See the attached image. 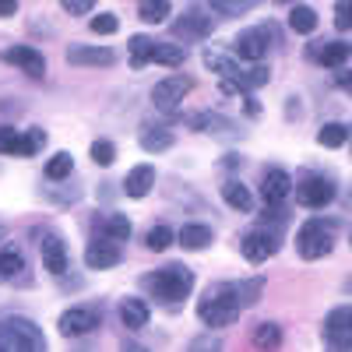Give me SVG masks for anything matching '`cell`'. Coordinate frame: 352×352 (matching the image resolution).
<instances>
[{"instance_id":"74e56055","label":"cell","mask_w":352,"mask_h":352,"mask_svg":"<svg viewBox=\"0 0 352 352\" xmlns=\"http://www.w3.org/2000/svg\"><path fill=\"white\" fill-rule=\"evenodd\" d=\"M190 127L194 131H222L226 120H219L215 113H197V116H190Z\"/></svg>"},{"instance_id":"f35d334b","label":"cell","mask_w":352,"mask_h":352,"mask_svg":"<svg viewBox=\"0 0 352 352\" xmlns=\"http://www.w3.org/2000/svg\"><path fill=\"white\" fill-rule=\"evenodd\" d=\"M335 25L342 32H352V0H338L335 4Z\"/></svg>"},{"instance_id":"8992f818","label":"cell","mask_w":352,"mask_h":352,"mask_svg":"<svg viewBox=\"0 0 352 352\" xmlns=\"http://www.w3.org/2000/svg\"><path fill=\"white\" fill-rule=\"evenodd\" d=\"M272 46H275V28H272V25H254V28H247V32H240V39H236V56L257 64Z\"/></svg>"},{"instance_id":"ac0fdd59","label":"cell","mask_w":352,"mask_h":352,"mask_svg":"<svg viewBox=\"0 0 352 352\" xmlns=\"http://www.w3.org/2000/svg\"><path fill=\"white\" fill-rule=\"evenodd\" d=\"M152 184H155V169L144 162V166H134V169L127 173L124 190H127V197H144V194L152 190Z\"/></svg>"},{"instance_id":"7a4b0ae2","label":"cell","mask_w":352,"mask_h":352,"mask_svg":"<svg viewBox=\"0 0 352 352\" xmlns=\"http://www.w3.org/2000/svg\"><path fill=\"white\" fill-rule=\"evenodd\" d=\"M240 307H243V303H240L236 285L219 282V285H212V289H204L197 314H201V320H204L208 328H229L232 320L240 317Z\"/></svg>"},{"instance_id":"f546056e","label":"cell","mask_w":352,"mask_h":352,"mask_svg":"<svg viewBox=\"0 0 352 352\" xmlns=\"http://www.w3.org/2000/svg\"><path fill=\"white\" fill-rule=\"evenodd\" d=\"M173 240H176V232L169 229V226H155V229H148V232H144V247H148V250H169L173 247Z\"/></svg>"},{"instance_id":"e0dca14e","label":"cell","mask_w":352,"mask_h":352,"mask_svg":"<svg viewBox=\"0 0 352 352\" xmlns=\"http://www.w3.org/2000/svg\"><path fill=\"white\" fill-rule=\"evenodd\" d=\"M212 240H215V232H212V226H204V222H187L180 229V247H187V250H208Z\"/></svg>"},{"instance_id":"7402d4cb","label":"cell","mask_w":352,"mask_h":352,"mask_svg":"<svg viewBox=\"0 0 352 352\" xmlns=\"http://www.w3.org/2000/svg\"><path fill=\"white\" fill-rule=\"evenodd\" d=\"M349 53H352V46L342 43V39H335V43H328V46H320L317 64H324V67H342V64L349 60Z\"/></svg>"},{"instance_id":"5b68a950","label":"cell","mask_w":352,"mask_h":352,"mask_svg":"<svg viewBox=\"0 0 352 352\" xmlns=\"http://www.w3.org/2000/svg\"><path fill=\"white\" fill-rule=\"evenodd\" d=\"M292 190H296V201L303 204V208H328V204L335 201V184L320 173H303L300 184Z\"/></svg>"},{"instance_id":"f6af8a7d","label":"cell","mask_w":352,"mask_h":352,"mask_svg":"<svg viewBox=\"0 0 352 352\" xmlns=\"http://www.w3.org/2000/svg\"><path fill=\"white\" fill-rule=\"evenodd\" d=\"M257 113H261V106L254 99H247V116H257Z\"/></svg>"},{"instance_id":"277c9868","label":"cell","mask_w":352,"mask_h":352,"mask_svg":"<svg viewBox=\"0 0 352 352\" xmlns=\"http://www.w3.org/2000/svg\"><path fill=\"white\" fill-rule=\"evenodd\" d=\"M335 250V222L324 219H314L296 232V254L303 261H317V257H328Z\"/></svg>"},{"instance_id":"836d02e7","label":"cell","mask_w":352,"mask_h":352,"mask_svg":"<svg viewBox=\"0 0 352 352\" xmlns=\"http://www.w3.org/2000/svg\"><path fill=\"white\" fill-rule=\"evenodd\" d=\"M208 4L219 11V14H226V18H240V14H247L257 0H208Z\"/></svg>"},{"instance_id":"ee69618b","label":"cell","mask_w":352,"mask_h":352,"mask_svg":"<svg viewBox=\"0 0 352 352\" xmlns=\"http://www.w3.org/2000/svg\"><path fill=\"white\" fill-rule=\"evenodd\" d=\"M194 349H219V342H212V338H197Z\"/></svg>"},{"instance_id":"b9f144b4","label":"cell","mask_w":352,"mask_h":352,"mask_svg":"<svg viewBox=\"0 0 352 352\" xmlns=\"http://www.w3.org/2000/svg\"><path fill=\"white\" fill-rule=\"evenodd\" d=\"M335 81H338V88H342V92H349V96H352V67L338 71V78H335Z\"/></svg>"},{"instance_id":"e575fe53","label":"cell","mask_w":352,"mask_h":352,"mask_svg":"<svg viewBox=\"0 0 352 352\" xmlns=\"http://www.w3.org/2000/svg\"><path fill=\"white\" fill-rule=\"evenodd\" d=\"M92 162H99V166H113V159H116V148H113V141H92Z\"/></svg>"},{"instance_id":"83f0119b","label":"cell","mask_w":352,"mask_h":352,"mask_svg":"<svg viewBox=\"0 0 352 352\" xmlns=\"http://www.w3.org/2000/svg\"><path fill=\"white\" fill-rule=\"evenodd\" d=\"M127 50H131V64H134V67H144V64L152 60V50H155V43H152L148 36H131Z\"/></svg>"},{"instance_id":"52a82bcc","label":"cell","mask_w":352,"mask_h":352,"mask_svg":"<svg viewBox=\"0 0 352 352\" xmlns=\"http://www.w3.org/2000/svg\"><path fill=\"white\" fill-rule=\"evenodd\" d=\"M102 324V314L96 307H71L60 314V331L67 338H81V335H92Z\"/></svg>"},{"instance_id":"d6a6232c","label":"cell","mask_w":352,"mask_h":352,"mask_svg":"<svg viewBox=\"0 0 352 352\" xmlns=\"http://www.w3.org/2000/svg\"><path fill=\"white\" fill-rule=\"evenodd\" d=\"M21 268H25V261H21L18 247H4V250H0V275L11 278V275H21Z\"/></svg>"},{"instance_id":"f1b7e54d","label":"cell","mask_w":352,"mask_h":352,"mask_svg":"<svg viewBox=\"0 0 352 352\" xmlns=\"http://www.w3.org/2000/svg\"><path fill=\"white\" fill-rule=\"evenodd\" d=\"M43 148H46V131H39V127L25 131L18 138V155H39Z\"/></svg>"},{"instance_id":"3957f363","label":"cell","mask_w":352,"mask_h":352,"mask_svg":"<svg viewBox=\"0 0 352 352\" xmlns=\"http://www.w3.org/2000/svg\"><path fill=\"white\" fill-rule=\"evenodd\" d=\"M32 349H46L39 324H32V320H25V317H4L0 320V352H32Z\"/></svg>"},{"instance_id":"7c38bea8","label":"cell","mask_w":352,"mask_h":352,"mask_svg":"<svg viewBox=\"0 0 352 352\" xmlns=\"http://www.w3.org/2000/svg\"><path fill=\"white\" fill-rule=\"evenodd\" d=\"M120 257H124V247L116 240H109V236L92 240L85 247V264L88 268H113V264H120Z\"/></svg>"},{"instance_id":"ab89813d","label":"cell","mask_w":352,"mask_h":352,"mask_svg":"<svg viewBox=\"0 0 352 352\" xmlns=\"http://www.w3.org/2000/svg\"><path fill=\"white\" fill-rule=\"evenodd\" d=\"M18 131H11V127H0V155H8V152H14L18 155Z\"/></svg>"},{"instance_id":"4fadbf2b","label":"cell","mask_w":352,"mask_h":352,"mask_svg":"<svg viewBox=\"0 0 352 352\" xmlns=\"http://www.w3.org/2000/svg\"><path fill=\"white\" fill-rule=\"evenodd\" d=\"M289 190H292L289 173H282V169H268V173H264V180H261V201L264 204L278 208V204L289 201Z\"/></svg>"},{"instance_id":"603a6c76","label":"cell","mask_w":352,"mask_h":352,"mask_svg":"<svg viewBox=\"0 0 352 352\" xmlns=\"http://www.w3.org/2000/svg\"><path fill=\"white\" fill-rule=\"evenodd\" d=\"M169 11H173L169 0H141V4H138L141 21H148V25H162V21H169Z\"/></svg>"},{"instance_id":"4316f807","label":"cell","mask_w":352,"mask_h":352,"mask_svg":"<svg viewBox=\"0 0 352 352\" xmlns=\"http://www.w3.org/2000/svg\"><path fill=\"white\" fill-rule=\"evenodd\" d=\"M254 345L261 349H278L282 345V328L275 324V320H264V324L254 328Z\"/></svg>"},{"instance_id":"9c48e42d","label":"cell","mask_w":352,"mask_h":352,"mask_svg":"<svg viewBox=\"0 0 352 352\" xmlns=\"http://www.w3.org/2000/svg\"><path fill=\"white\" fill-rule=\"evenodd\" d=\"M190 92V81L187 78H162L155 88H152V106L162 109V113H173L176 106H180Z\"/></svg>"},{"instance_id":"bcb514c9","label":"cell","mask_w":352,"mask_h":352,"mask_svg":"<svg viewBox=\"0 0 352 352\" xmlns=\"http://www.w3.org/2000/svg\"><path fill=\"white\" fill-rule=\"evenodd\" d=\"M275 4H289V0H275Z\"/></svg>"},{"instance_id":"484cf974","label":"cell","mask_w":352,"mask_h":352,"mask_svg":"<svg viewBox=\"0 0 352 352\" xmlns=\"http://www.w3.org/2000/svg\"><path fill=\"white\" fill-rule=\"evenodd\" d=\"M99 229L106 232L109 240H116V243H124V240L131 236V219H127V215H106V219L99 222Z\"/></svg>"},{"instance_id":"2e32d148","label":"cell","mask_w":352,"mask_h":352,"mask_svg":"<svg viewBox=\"0 0 352 352\" xmlns=\"http://www.w3.org/2000/svg\"><path fill=\"white\" fill-rule=\"evenodd\" d=\"M173 32L176 36H184V39H204L212 32V21L204 18V14H197V11H187V14H180L173 21Z\"/></svg>"},{"instance_id":"60d3db41","label":"cell","mask_w":352,"mask_h":352,"mask_svg":"<svg viewBox=\"0 0 352 352\" xmlns=\"http://www.w3.org/2000/svg\"><path fill=\"white\" fill-rule=\"evenodd\" d=\"M60 4H64L67 14H88L96 8V0H60Z\"/></svg>"},{"instance_id":"7dc6e473","label":"cell","mask_w":352,"mask_h":352,"mask_svg":"<svg viewBox=\"0 0 352 352\" xmlns=\"http://www.w3.org/2000/svg\"><path fill=\"white\" fill-rule=\"evenodd\" d=\"M0 278H4V275H0Z\"/></svg>"},{"instance_id":"9a60e30c","label":"cell","mask_w":352,"mask_h":352,"mask_svg":"<svg viewBox=\"0 0 352 352\" xmlns=\"http://www.w3.org/2000/svg\"><path fill=\"white\" fill-rule=\"evenodd\" d=\"M43 264L50 275H64L67 272V247L60 236H43Z\"/></svg>"},{"instance_id":"d6986e66","label":"cell","mask_w":352,"mask_h":352,"mask_svg":"<svg viewBox=\"0 0 352 352\" xmlns=\"http://www.w3.org/2000/svg\"><path fill=\"white\" fill-rule=\"evenodd\" d=\"M120 317L131 331H138V328L148 324V303L138 300V296H127V300H120Z\"/></svg>"},{"instance_id":"8fae6325","label":"cell","mask_w":352,"mask_h":352,"mask_svg":"<svg viewBox=\"0 0 352 352\" xmlns=\"http://www.w3.org/2000/svg\"><path fill=\"white\" fill-rule=\"evenodd\" d=\"M0 60L21 67L28 78H43V74H46V60H43V53H39V50H32V46H11V50L0 53Z\"/></svg>"},{"instance_id":"4dcf8cb0","label":"cell","mask_w":352,"mask_h":352,"mask_svg":"<svg viewBox=\"0 0 352 352\" xmlns=\"http://www.w3.org/2000/svg\"><path fill=\"white\" fill-rule=\"evenodd\" d=\"M71 169H74V159H71V152H56V155L46 162V176H50V180H67V176H71Z\"/></svg>"},{"instance_id":"44dd1931","label":"cell","mask_w":352,"mask_h":352,"mask_svg":"<svg viewBox=\"0 0 352 352\" xmlns=\"http://www.w3.org/2000/svg\"><path fill=\"white\" fill-rule=\"evenodd\" d=\"M222 197H226L229 208H236V212H250V208H254V194H250L240 180H229V184L222 187Z\"/></svg>"},{"instance_id":"8d00e7d4","label":"cell","mask_w":352,"mask_h":352,"mask_svg":"<svg viewBox=\"0 0 352 352\" xmlns=\"http://www.w3.org/2000/svg\"><path fill=\"white\" fill-rule=\"evenodd\" d=\"M261 289H264V282H261V278H250V282H240V285H236V292H240V303H243V307H250V303H257V296H261Z\"/></svg>"},{"instance_id":"7bdbcfd3","label":"cell","mask_w":352,"mask_h":352,"mask_svg":"<svg viewBox=\"0 0 352 352\" xmlns=\"http://www.w3.org/2000/svg\"><path fill=\"white\" fill-rule=\"evenodd\" d=\"M18 11V0H0V18H11Z\"/></svg>"},{"instance_id":"6da1fadb","label":"cell","mask_w":352,"mask_h":352,"mask_svg":"<svg viewBox=\"0 0 352 352\" xmlns=\"http://www.w3.org/2000/svg\"><path fill=\"white\" fill-rule=\"evenodd\" d=\"M141 285H144V292H148L152 300H159L166 307H180L190 296V289H194V275H190L187 264H166V268L144 275Z\"/></svg>"},{"instance_id":"30bf717a","label":"cell","mask_w":352,"mask_h":352,"mask_svg":"<svg viewBox=\"0 0 352 352\" xmlns=\"http://www.w3.org/2000/svg\"><path fill=\"white\" fill-rule=\"evenodd\" d=\"M275 250H278V236H272V232H264V229L247 232L243 243H240V254H243V261H250V264H264V261H272V257H275Z\"/></svg>"},{"instance_id":"d4e9b609","label":"cell","mask_w":352,"mask_h":352,"mask_svg":"<svg viewBox=\"0 0 352 352\" xmlns=\"http://www.w3.org/2000/svg\"><path fill=\"white\" fill-rule=\"evenodd\" d=\"M152 60H155V64H166V67H180V64L187 60V53L176 46V43H155Z\"/></svg>"},{"instance_id":"ba28073f","label":"cell","mask_w":352,"mask_h":352,"mask_svg":"<svg viewBox=\"0 0 352 352\" xmlns=\"http://www.w3.org/2000/svg\"><path fill=\"white\" fill-rule=\"evenodd\" d=\"M324 342L331 349H352V307H335L324 320Z\"/></svg>"},{"instance_id":"5bb4252c","label":"cell","mask_w":352,"mask_h":352,"mask_svg":"<svg viewBox=\"0 0 352 352\" xmlns=\"http://www.w3.org/2000/svg\"><path fill=\"white\" fill-rule=\"evenodd\" d=\"M67 60L74 67H113L116 64V53L109 46H71L67 50Z\"/></svg>"},{"instance_id":"ffe728a7","label":"cell","mask_w":352,"mask_h":352,"mask_svg":"<svg viewBox=\"0 0 352 352\" xmlns=\"http://www.w3.org/2000/svg\"><path fill=\"white\" fill-rule=\"evenodd\" d=\"M138 141H141V148H144V152H166L169 144L176 141V134H173L169 127H155V124H152V127H144V131H141Z\"/></svg>"},{"instance_id":"1f68e13d","label":"cell","mask_w":352,"mask_h":352,"mask_svg":"<svg viewBox=\"0 0 352 352\" xmlns=\"http://www.w3.org/2000/svg\"><path fill=\"white\" fill-rule=\"evenodd\" d=\"M345 138H349L345 124H324V127L317 131V141L324 144V148H342V144H345Z\"/></svg>"},{"instance_id":"cb8c5ba5","label":"cell","mask_w":352,"mask_h":352,"mask_svg":"<svg viewBox=\"0 0 352 352\" xmlns=\"http://www.w3.org/2000/svg\"><path fill=\"white\" fill-rule=\"evenodd\" d=\"M289 28H292V32H300V36H310L314 32V28H317V11L314 8H292L289 11Z\"/></svg>"},{"instance_id":"d590c367","label":"cell","mask_w":352,"mask_h":352,"mask_svg":"<svg viewBox=\"0 0 352 352\" xmlns=\"http://www.w3.org/2000/svg\"><path fill=\"white\" fill-rule=\"evenodd\" d=\"M88 25H92V32H99V36H113L116 28H120V21H116V14H109V11L96 14V18L88 21Z\"/></svg>"}]
</instances>
